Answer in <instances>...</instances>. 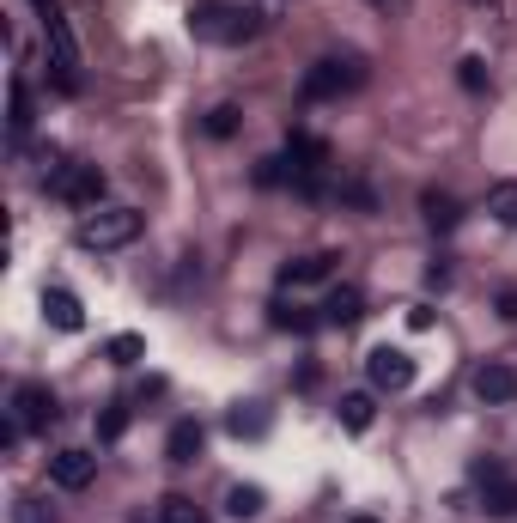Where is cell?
Instances as JSON below:
<instances>
[{
  "mask_svg": "<svg viewBox=\"0 0 517 523\" xmlns=\"http://www.w3.org/2000/svg\"><path fill=\"white\" fill-rule=\"evenodd\" d=\"M189 31L213 49H244L268 31V13L256 0H195L189 7Z\"/></svg>",
  "mask_w": 517,
  "mask_h": 523,
  "instance_id": "obj_1",
  "label": "cell"
},
{
  "mask_svg": "<svg viewBox=\"0 0 517 523\" xmlns=\"http://www.w3.org/2000/svg\"><path fill=\"white\" fill-rule=\"evenodd\" d=\"M31 7H37V19H43V43H49V73H55V92L80 98V92H86V80H80V43H73V31H67L61 7H55V0H31Z\"/></svg>",
  "mask_w": 517,
  "mask_h": 523,
  "instance_id": "obj_2",
  "label": "cell"
},
{
  "mask_svg": "<svg viewBox=\"0 0 517 523\" xmlns=\"http://www.w3.org/2000/svg\"><path fill=\"white\" fill-rule=\"evenodd\" d=\"M140 232H146V219L134 207H92V213H80V226H73V244L110 256V250H128Z\"/></svg>",
  "mask_w": 517,
  "mask_h": 523,
  "instance_id": "obj_3",
  "label": "cell"
},
{
  "mask_svg": "<svg viewBox=\"0 0 517 523\" xmlns=\"http://www.w3.org/2000/svg\"><path fill=\"white\" fill-rule=\"evenodd\" d=\"M359 86H365V61L359 55H347V61L341 55H323V61L305 67V86L299 92H305V104H329V98L359 92Z\"/></svg>",
  "mask_w": 517,
  "mask_h": 523,
  "instance_id": "obj_4",
  "label": "cell"
},
{
  "mask_svg": "<svg viewBox=\"0 0 517 523\" xmlns=\"http://www.w3.org/2000/svg\"><path fill=\"white\" fill-rule=\"evenodd\" d=\"M43 189L55 195V201H67V207H104V189H110V177L98 171V165H49L43 171Z\"/></svg>",
  "mask_w": 517,
  "mask_h": 523,
  "instance_id": "obj_5",
  "label": "cell"
},
{
  "mask_svg": "<svg viewBox=\"0 0 517 523\" xmlns=\"http://www.w3.org/2000/svg\"><path fill=\"white\" fill-rule=\"evenodd\" d=\"M365 378H372V390L378 396H402L408 384H414V353H402V347H372L365 353Z\"/></svg>",
  "mask_w": 517,
  "mask_h": 523,
  "instance_id": "obj_6",
  "label": "cell"
},
{
  "mask_svg": "<svg viewBox=\"0 0 517 523\" xmlns=\"http://www.w3.org/2000/svg\"><path fill=\"white\" fill-rule=\"evenodd\" d=\"M469 390H475V402H487V408L517 402V365H511V359H487V365H475Z\"/></svg>",
  "mask_w": 517,
  "mask_h": 523,
  "instance_id": "obj_7",
  "label": "cell"
},
{
  "mask_svg": "<svg viewBox=\"0 0 517 523\" xmlns=\"http://www.w3.org/2000/svg\"><path fill=\"white\" fill-rule=\"evenodd\" d=\"M286 159L299 165V171H311V177H323V171L335 165V146H329L323 134H305V128H292V134H286Z\"/></svg>",
  "mask_w": 517,
  "mask_h": 523,
  "instance_id": "obj_8",
  "label": "cell"
},
{
  "mask_svg": "<svg viewBox=\"0 0 517 523\" xmlns=\"http://www.w3.org/2000/svg\"><path fill=\"white\" fill-rule=\"evenodd\" d=\"M92 475H98V457H92V451H73V444H67V451H55V457H49V481H55V487H67V493L92 487Z\"/></svg>",
  "mask_w": 517,
  "mask_h": 523,
  "instance_id": "obj_9",
  "label": "cell"
},
{
  "mask_svg": "<svg viewBox=\"0 0 517 523\" xmlns=\"http://www.w3.org/2000/svg\"><path fill=\"white\" fill-rule=\"evenodd\" d=\"M13 408H19V426H25V432H37V426L61 420V408H55V390H49V384H19V390H13Z\"/></svg>",
  "mask_w": 517,
  "mask_h": 523,
  "instance_id": "obj_10",
  "label": "cell"
},
{
  "mask_svg": "<svg viewBox=\"0 0 517 523\" xmlns=\"http://www.w3.org/2000/svg\"><path fill=\"white\" fill-rule=\"evenodd\" d=\"M31 122H37V104H31V86H25V73H13V80H7V140H13V153H19V146H25Z\"/></svg>",
  "mask_w": 517,
  "mask_h": 523,
  "instance_id": "obj_11",
  "label": "cell"
},
{
  "mask_svg": "<svg viewBox=\"0 0 517 523\" xmlns=\"http://www.w3.org/2000/svg\"><path fill=\"white\" fill-rule=\"evenodd\" d=\"M43 317H49L61 335H80V329H86V305H80L67 286H43Z\"/></svg>",
  "mask_w": 517,
  "mask_h": 523,
  "instance_id": "obj_12",
  "label": "cell"
},
{
  "mask_svg": "<svg viewBox=\"0 0 517 523\" xmlns=\"http://www.w3.org/2000/svg\"><path fill=\"white\" fill-rule=\"evenodd\" d=\"M335 250H311V256H292V262H280V286H317V280H329L335 274Z\"/></svg>",
  "mask_w": 517,
  "mask_h": 523,
  "instance_id": "obj_13",
  "label": "cell"
},
{
  "mask_svg": "<svg viewBox=\"0 0 517 523\" xmlns=\"http://www.w3.org/2000/svg\"><path fill=\"white\" fill-rule=\"evenodd\" d=\"M323 323H329V329H359V323H365V292H359V286H335V292L323 298Z\"/></svg>",
  "mask_w": 517,
  "mask_h": 523,
  "instance_id": "obj_14",
  "label": "cell"
},
{
  "mask_svg": "<svg viewBox=\"0 0 517 523\" xmlns=\"http://www.w3.org/2000/svg\"><path fill=\"white\" fill-rule=\"evenodd\" d=\"M201 444H207V426L201 420H171V432H165V463H195L201 457Z\"/></svg>",
  "mask_w": 517,
  "mask_h": 523,
  "instance_id": "obj_15",
  "label": "cell"
},
{
  "mask_svg": "<svg viewBox=\"0 0 517 523\" xmlns=\"http://www.w3.org/2000/svg\"><path fill=\"white\" fill-rule=\"evenodd\" d=\"M420 219H426L432 232H457V226H463V201H457L451 189H426V195H420Z\"/></svg>",
  "mask_w": 517,
  "mask_h": 523,
  "instance_id": "obj_16",
  "label": "cell"
},
{
  "mask_svg": "<svg viewBox=\"0 0 517 523\" xmlns=\"http://www.w3.org/2000/svg\"><path fill=\"white\" fill-rule=\"evenodd\" d=\"M475 487H481V511L487 517H517V475L511 469H499V475H487Z\"/></svg>",
  "mask_w": 517,
  "mask_h": 523,
  "instance_id": "obj_17",
  "label": "cell"
},
{
  "mask_svg": "<svg viewBox=\"0 0 517 523\" xmlns=\"http://www.w3.org/2000/svg\"><path fill=\"white\" fill-rule=\"evenodd\" d=\"M335 420H341L347 432H372V420H378V402H372V390H347V396L335 402Z\"/></svg>",
  "mask_w": 517,
  "mask_h": 523,
  "instance_id": "obj_18",
  "label": "cell"
},
{
  "mask_svg": "<svg viewBox=\"0 0 517 523\" xmlns=\"http://www.w3.org/2000/svg\"><path fill=\"white\" fill-rule=\"evenodd\" d=\"M268 426H274V414H268L262 402H238V408L226 414V432H232V438H268Z\"/></svg>",
  "mask_w": 517,
  "mask_h": 523,
  "instance_id": "obj_19",
  "label": "cell"
},
{
  "mask_svg": "<svg viewBox=\"0 0 517 523\" xmlns=\"http://www.w3.org/2000/svg\"><path fill=\"white\" fill-rule=\"evenodd\" d=\"M238 128H244V110H238V104H213V110L201 116V134H207V140H232Z\"/></svg>",
  "mask_w": 517,
  "mask_h": 523,
  "instance_id": "obj_20",
  "label": "cell"
},
{
  "mask_svg": "<svg viewBox=\"0 0 517 523\" xmlns=\"http://www.w3.org/2000/svg\"><path fill=\"white\" fill-rule=\"evenodd\" d=\"M268 323H274V329H286V335H311L323 317H311L305 305H286V298H280V305H268Z\"/></svg>",
  "mask_w": 517,
  "mask_h": 523,
  "instance_id": "obj_21",
  "label": "cell"
},
{
  "mask_svg": "<svg viewBox=\"0 0 517 523\" xmlns=\"http://www.w3.org/2000/svg\"><path fill=\"white\" fill-rule=\"evenodd\" d=\"M262 505H268V493H262V487H250V481H238V487L226 493V517H238V523L262 517Z\"/></svg>",
  "mask_w": 517,
  "mask_h": 523,
  "instance_id": "obj_22",
  "label": "cell"
},
{
  "mask_svg": "<svg viewBox=\"0 0 517 523\" xmlns=\"http://www.w3.org/2000/svg\"><path fill=\"white\" fill-rule=\"evenodd\" d=\"M256 189H280V183H292V177H299V165H292L286 153H268V159H256Z\"/></svg>",
  "mask_w": 517,
  "mask_h": 523,
  "instance_id": "obj_23",
  "label": "cell"
},
{
  "mask_svg": "<svg viewBox=\"0 0 517 523\" xmlns=\"http://www.w3.org/2000/svg\"><path fill=\"white\" fill-rule=\"evenodd\" d=\"M335 201L341 207H359V213H378V189L365 183V177H341L335 183Z\"/></svg>",
  "mask_w": 517,
  "mask_h": 523,
  "instance_id": "obj_24",
  "label": "cell"
},
{
  "mask_svg": "<svg viewBox=\"0 0 517 523\" xmlns=\"http://www.w3.org/2000/svg\"><path fill=\"white\" fill-rule=\"evenodd\" d=\"M92 432H98V444H116L128 432V402H104L98 420H92Z\"/></svg>",
  "mask_w": 517,
  "mask_h": 523,
  "instance_id": "obj_25",
  "label": "cell"
},
{
  "mask_svg": "<svg viewBox=\"0 0 517 523\" xmlns=\"http://www.w3.org/2000/svg\"><path fill=\"white\" fill-rule=\"evenodd\" d=\"M487 213L499 219V226H517V183H511V177L487 189Z\"/></svg>",
  "mask_w": 517,
  "mask_h": 523,
  "instance_id": "obj_26",
  "label": "cell"
},
{
  "mask_svg": "<svg viewBox=\"0 0 517 523\" xmlns=\"http://www.w3.org/2000/svg\"><path fill=\"white\" fill-rule=\"evenodd\" d=\"M104 359L110 365H140L146 359V335H110L104 341Z\"/></svg>",
  "mask_w": 517,
  "mask_h": 523,
  "instance_id": "obj_27",
  "label": "cell"
},
{
  "mask_svg": "<svg viewBox=\"0 0 517 523\" xmlns=\"http://www.w3.org/2000/svg\"><path fill=\"white\" fill-rule=\"evenodd\" d=\"M159 523H207V517H201V505H195V499L165 493V499H159Z\"/></svg>",
  "mask_w": 517,
  "mask_h": 523,
  "instance_id": "obj_28",
  "label": "cell"
},
{
  "mask_svg": "<svg viewBox=\"0 0 517 523\" xmlns=\"http://www.w3.org/2000/svg\"><path fill=\"white\" fill-rule=\"evenodd\" d=\"M457 86L475 92V98L487 92V61H481V55H463V61H457Z\"/></svg>",
  "mask_w": 517,
  "mask_h": 523,
  "instance_id": "obj_29",
  "label": "cell"
},
{
  "mask_svg": "<svg viewBox=\"0 0 517 523\" xmlns=\"http://www.w3.org/2000/svg\"><path fill=\"white\" fill-rule=\"evenodd\" d=\"M13 523H55V511H49V499H37V493H25V499L13 505Z\"/></svg>",
  "mask_w": 517,
  "mask_h": 523,
  "instance_id": "obj_30",
  "label": "cell"
},
{
  "mask_svg": "<svg viewBox=\"0 0 517 523\" xmlns=\"http://www.w3.org/2000/svg\"><path fill=\"white\" fill-rule=\"evenodd\" d=\"M493 311H499L505 323H517V286H499V298H493Z\"/></svg>",
  "mask_w": 517,
  "mask_h": 523,
  "instance_id": "obj_31",
  "label": "cell"
},
{
  "mask_svg": "<svg viewBox=\"0 0 517 523\" xmlns=\"http://www.w3.org/2000/svg\"><path fill=\"white\" fill-rule=\"evenodd\" d=\"M408 329H432V305H408Z\"/></svg>",
  "mask_w": 517,
  "mask_h": 523,
  "instance_id": "obj_32",
  "label": "cell"
},
{
  "mask_svg": "<svg viewBox=\"0 0 517 523\" xmlns=\"http://www.w3.org/2000/svg\"><path fill=\"white\" fill-rule=\"evenodd\" d=\"M347 523H378V517H372V511H359V517H347Z\"/></svg>",
  "mask_w": 517,
  "mask_h": 523,
  "instance_id": "obj_33",
  "label": "cell"
},
{
  "mask_svg": "<svg viewBox=\"0 0 517 523\" xmlns=\"http://www.w3.org/2000/svg\"><path fill=\"white\" fill-rule=\"evenodd\" d=\"M365 7H390V0H365Z\"/></svg>",
  "mask_w": 517,
  "mask_h": 523,
  "instance_id": "obj_34",
  "label": "cell"
},
{
  "mask_svg": "<svg viewBox=\"0 0 517 523\" xmlns=\"http://www.w3.org/2000/svg\"><path fill=\"white\" fill-rule=\"evenodd\" d=\"M469 7H487V0H469Z\"/></svg>",
  "mask_w": 517,
  "mask_h": 523,
  "instance_id": "obj_35",
  "label": "cell"
}]
</instances>
